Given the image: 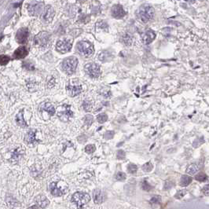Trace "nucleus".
Here are the masks:
<instances>
[{"instance_id":"9d476101","label":"nucleus","mask_w":209,"mask_h":209,"mask_svg":"<svg viewBox=\"0 0 209 209\" xmlns=\"http://www.w3.org/2000/svg\"><path fill=\"white\" fill-rule=\"evenodd\" d=\"M73 44L67 40H59L56 44V50L61 54H66L71 50Z\"/></svg>"},{"instance_id":"f3484780","label":"nucleus","mask_w":209,"mask_h":209,"mask_svg":"<svg viewBox=\"0 0 209 209\" xmlns=\"http://www.w3.org/2000/svg\"><path fill=\"white\" fill-rule=\"evenodd\" d=\"M24 153V149H23L21 146L17 147V149H14L12 152L11 154V160H12L14 162H17L19 161L20 159H21V157H23Z\"/></svg>"},{"instance_id":"20e7f679","label":"nucleus","mask_w":209,"mask_h":209,"mask_svg":"<svg viewBox=\"0 0 209 209\" xmlns=\"http://www.w3.org/2000/svg\"><path fill=\"white\" fill-rule=\"evenodd\" d=\"M78 65V59L75 57H69L65 59L62 62L63 71L68 75H72L76 71Z\"/></svg>"},{"instance_id":"6e6552de","label":"nucleus","mask_w":209,"mask_h":209,"mask_svg":"<svg viewBox=\"0 0 209 209\" xmlns=\"http://www.w3.org/2000/svg\"><path fill=\"white\" fill-rule=\"evenodd\" d=\"M86 73L91 78H98L101 74L100 66L95 63H88L84 67Z\"/></svg>"},{"instance_id":"7c9ffc66","label":"nucleus","mask_w":209,"mask_h":209,"mask_svg":"<svg viewBox=\"0 0 209 209\" xmlns=\"http://www.w3.org/2000/svg\"><path fill=\"white\" fill-rule=\"evenodd\" d=\"M153 168V165L151 162H147L142 166V170L145 172H149V171H152Z\"/></svg>"},{"instance_id":"cd10ccee","label":"nucleus","mask_w":209,"mask_h":209,"mask_svg":"<svg viewBox=\"0 0 209 209\" xmlns=\"http://www.w3.org/2000/svg\"><path fill=\"white\" fill-rule=\"evenodd\" d=\"M96 28L98 30H103V31H108V24L107 23L104 21H98L96 24Z\"/></svg>"},{"instance_id":"7ed1b4c3","label":"nucleus","mask_w":209,"mask_h":209,"mask_svg":"<svg viewBox=\"0 0 209 209\" xmlns=\"http://www.w3.org/2000/svg\"><path fill=\"white\" fill-rule=\"evenodd\" d=\"M78 52L83 57H90L94 52V46L87 41H80L76 46Z\"/></svg>"},{"instance_id":"c756f323","label":"nucleus","mask_w":209,"mask_h":209,"mask_svg":"<svg viewBox=\"0 0 209 209\" xmlns=\"http://www.w3.org/2000/svg\"><path fill=\"white\" fill-rule=\"evenodd\" d=\"M10 61V57L7 55H0V65H5Z\"/></svg>"},{"instance_id":"a878e982","label":"nucleus","mask_w":209,"mask_h":209,"mask_svg":"<svg viewBox=\"0 0 209 209\" xmlns=\"http://www.w3.org/2000/svg\"><path fill=\"white\" fill-rule=\"evenodd\" d=\"M198 168H199L198 166H197L196 164H190V165L188 166V168H186V173L190 175H194V174H196V172L198 171Z\"/></svg>"},{"instance_id":"e433bc0d","label":"nucleus","mask_w":209,"mask_h":209,"mask_svg":"<svg viewBox=\"0 0 209 209\" xmlns=\"http://www.w3.org/2000/svg\"><path fill=\"white\" fill-rule=\"evenodd\" d=\"M23 66H24L26 69H28V70H34L35 69L32 63L29 62V61H25V62L23 63Z\"/></svg>"},{"instance_id":"6ab92c4d","label":"nucleus","mask_w":209,"mask_h":209,"mask_svg":"<svg viewBox=\"0 0 209 209\" xmlns=\"http://www.w3.org/2000/svg\"><path fill=\"white\" fill-rule=\"evenodd\" d=\"M93 197L95 204H101L105 201V198H106L105 194L100 190H95L93 192Z\"/></svg>"},{"instance_id":"473e14b6","label":"nucleus","mask_w":209,"mask_h":209,"mask_svg":"<svg viewBox=\"0 0 209 209\" xmlns=\"http://www.w3.org/2000/svg\"><path fill=\"white\" fill-rule=\"evenodd\" d=\"M204 137H201V138H197V139H195L194 142H193V146H194V148H197V147L200 146L201 144L204 143Z\"/></svg>"},{"instance_id":"0eeeda50","label":"nucleus","mask_w":209,"mask_h":209,"mask_svg":"<svg viewBox=\"0 0 209 209\" xmlns=\"http://www.w3.org/2000/svg\"><path fill=\"white\" fill-rule=\"evenodd\" d=\"M50 190L52 195L61 197L65 194L66 186L64 182H52L50 185Z\"/></svg>"},{"instance_id":"79ce46f5","label":"nucleus","mask_w":209,"mask_h":209,"mask_svg":"<svg viewBox=\"0 0 209 209\" xmlns=\"http://www.w3.org/2000/svg\"><path fill=\"white\" fill-rule=\"evenodd\" d=\"M203 192L205 194L206 196H209V184L208 185H206L203 188Z\"/></svg>"},{"instance_id":"c85d7f7f","label":"nucleus","mask_w":209,"mask_h":209,"mask_svg":"<svg viewBox=\"0 0 209 209\" xmlns=\"http://www.w3.org/2000/svg\"><path fill=\"white\" fill-rule=\"evenodd\" d=\"M108 119V116L106 113H100L99 115H98L97 116V120L98 123H104L105 122H106Z\"/></svg>"},{"instance_id":"f704fd0d","label":"nucleus","mask_w":209,"mask_h":209,"mask_svg":"<svg viewBox=\"0 0 209 209\" xmlns=\"http://www.w3.org/2000/svg\"><path fill=\"white\" fill-rule=\"evenodd\" d=\"M137 170H138V167L134 164H130L127 166V171L128 172L131 173V174H135L136 173Z\"/></svg>"},{"instance_id":"39448f33","label":"nucleus","mask_w":209,"mask_h":209,"mask_svg":"<svg viewBox=\"0 0 209 209\" xmlns=\"http://www.w3.org/2000/svg\"><path fill=\"white\" fill-rule=\"evenodd\" d=\"M90 201V197L86 193L77 192L72 197V201L76 204L78 208H82L85 204Z\"/></svg>"},{"instance_id":"a18cd8bd","label":"nucleus","mask_w":209,"mask_h":209,"mask_svg":"<svg viewBox=\"0 0 209 209\" xmlns=\"http://www.w3.org/2000/svg\"><path fill=\"white\" fill-rule=\"evenodd\" d=\"M28 209H40V208L38 205H33L31 206V207H28Z\"/></svg>"},{"instance_id":"bb28decb","label":"nucleus","mask_w":209,"mask_h":209,"mask_svg":"<svg viewBox=\"0 0 209 209\" xmlns=\"http://www.w3.org/2000/svg\"><path fill=\"white\" fill-rule=\"evenodd\" d=\"M83 108L85 111H86V112H90V111H91L92 108H93V105H92L91 101L86 99V100L83 102Z\"/></svg>"},{"instance_id":"2eb2a0df","label":"nucleus","mask_w":209,"mask_h":209,"mask_svg":"<svg viewBox=\"0 0 209 209\" xmlns=\"http://www.w3.org/2000/svg\"><path fill=\"white\" fill-rule=\"evenodd\" d=\"M24 141H25L26 143L28 144V145H30V146H31V145L33 146V145H35L36 144H37L40 142L39 139H37L36 136V132L33 131V130L29 131L28 133L26 134L25 138H24Z\"/></svg>"},{"instance_id":"c03bdc74","label":"nucleus","mask_w":209,"mask_h":209,"mask_svg":"<svg viewBox=\"0 0 209 209\" xmlns=\"http://www.w3.org/2000/svg\"><path fill=\"white\" fill-rule=\"evenodd\" d=\"M175 196H176L177 198H180V197H182V196H184V192L183 191H179L178 193H177Z\"/></svg>"},{"instance_id":"c9c22d12","label":"nucleus","mask_w":209,"mask_h":209,"mask_svg":"<svg viewBox=\"0 0 209 209\" xmlns=\"http://www.w3.org/2000/svg\"><path fill=\"white\" fill-rule=\"evenodd\" d=\"M196 180L199 182H204L205 180H207V176L204 174V173H199L198 175H196L195 177Z\"/></svg>"},{"instance_id":"393cba45","label":"nucleus","mask_w":209,"mask_h":209,"mask_svg":"<svg viewBox=\"0 0 209 209\" xmlns=\"http://www.w3.org/2000/svg\"><path fill=\"white\" fill-rule=\"evenodd\" d=\"M191 181H192V178L190 176H189V175H182L181 179H180V185L183 187L187 186L190 185Z\"/></svg>"},{"instance_id":"f8f14e48","label":"nucleus","mask_w":209,"mask_h":209,"mask_svg":"<svg viewBox=\"0 0 209 209\" xmlns=\"http://www.w3.org/2000/svg\"><path fill=\"white\" fill-rule=\"evenodd\" d=\"M54 15H55V11H54V8L51 6L48 5L43 10L42 18L45 21H47V22H51L53 19H54Z\"/></svg>"},{"instance_id":"ddd939ff","label":"nucleus","mask_w":209,"mask_h":209,"mask_svg":"<svg viewBox=\"0 0 209 209\" xmlns=\"http://www.w3.org/2000/svg\"><path fill=\"white\" fill-rule=\"evenodd\" d=\"M111 14H112V17L116 19H121L126 15V11L124 10V9L123 8L122 6L117 4V5H114L112 7Z\"/></svg>"},{"instance_id":"4be33fe9","label":"nucleus","mask_w":209,"mask_h":209,"mask_svg":"<svg viewBox=\"0 0 209 209\" xmlns=\"http://www.w3.org/2000/svg\"><path fill=\"white\" fill-rule=\"evenodd\" d=\"M24 109L21 110L19 113L16 116V122H17V125H19L21 127H27V123L25 122L24 119Z\"/></svg>"},{"instance_id":"4c0bfd02","label":"nucleus","mask_w":209,"mask_h":209,"mask_svg":"<svg viewBox=\"0 0 209 209\" xmlns=\"http://www.w3.org/2000/svg\"><path fill=\"white\" fill-rule=\"evenodd\" d=\"M116 178L119 181H123L126 178V175L123 172H118L116 175Z\"/></svg>"},{"instance_id":"aec40b11","label":"nucleus","mask_w":209,"mask_h":209,"mask_svg":"<svg viewBox=\"0 0 209 209\" xmlns=\"http://www.w3.org/2000/svg\"><path fill=\"white\" fill-rule=\"evenodd\" d=\"M120 41L123 45L127 46V47H130L133 43V38H132V36L129 33H123L120 37Z\"/></svg>"},{"instance_id":"dca6fc26","label":"nucleus","mask_w":209,"mask_h":209,"mask_svg":"<svg viewBox=\"0 0 209 209\" xmlns=\"http://www.w3.org/2000/svg\"><path fill=\"white\" fill-rule=\"evenodd\" d=\"M156 38V33L153 30H147L142 35V40L145 44H150Z\"/></svg>"},{"instance_id":"f03ea898","label":"nucleus","mask_w":209,"mask_h":209,"mask_svg":"<svg viewBox=\"0 0 209 209\" xmlns=\"http://www.w3.org/2000/svg\"><path fill=\"white\" fill-rule=\"evenodd\" d=\"M50 34L47 31H41L34 38V43L36 47L45 48L50 45Z\"/></svg>"},{"instance_id":"423d86ee","label":"nucleus","mask_w":209,"mask_h":209,"mask_svg":"<svg viewBox=\"0 0 209 209\" xmlns=\"http://www.w3.org/2000/svg\"><path fill=\"white\" fill-rule=\"evenodd\" d=\"M57 116L63 122H68L73 116V112L70 109V106L63 105L61 106L60 109L57 112Z\"/></svg>"},{"instance_id":"1a4fd4ad","label":"nucleus","mask_w":209,"mask_h":209,"mask_svg":"<svg viewBox=\"0 0 209 209\" xmlns=\"http://www.w3.org/2000/svg\"><path fill=\"white\" fill-rule=\"evenodd\" d=\"M66 90H67L68 94L71 97H75L77 95L80 94L83 90L82 86L77 83H73V82H70L68 83L67 86H66Z\"/></svg>"},{"instance_id":"9b49d317","label":"nucleus","mask_w":209,"mask_h":209,"mask_svg":"<svg viewBox=\"0 0 209 209\" xmlns=\"http://www.w3.org/2000/svg\"><path fill=\"white\" fill-rule=\"evenodd\" d=\"M29 36V31L27 28H21L17 31L16 34V41L18 43H25Z\"/></svg>"},{"instance_id":"72a5a7b5","label":"nucleus","mask_w":209,"mask_h":209,"mask_svg":"<svg viewBox=\"0 0 209 209\" xmlns=\"http://www.w3.org/2000/svg\"><path fill=\"white\" fill-rule=\"evenodd\" d=\"M94 121V117L91 115H86L84 118V123L85 124L87 125V126H90L92 124Z\"/></svg>"},{"instance_id":"37998d69","label":"nucleus","mask_w":209,"mask_h":209,"mask_svg":"<svg viewBox=\"0 0 209 209\" xmlns=\"http://www.w3.org/2000/svg\"><path fill=\"white\" fill-rule=\"evenodd\" d=\"M160 200H161V198H160V197H158V196H156V197H153L152 199H151V203H158L160 201Z\"/></svg>"},{"instance_id":"a211bd4d","label":"nucleus","mask_w":209,"mask_h":209,"mask_svg":"<svg viewBox=\"0 0 209 209\" xmlns=\"http://www.w3.org/2000/svg\"><path fill=\"white\" fill-rule=\"evenodd\" d=\"M28 54V50L24 47H20L14 51V57L16 59H21L24 58Z\"/></svg>"},{"instance_id":"b1692460","label":"nucleus","mask_w":209,"mask_h":209,"mask_svg":"<svg viewBox=\"0 0 209 209\" xmlns=\"http://www.w3.org/2000/svg\"><path fill=\"white\" fill-rule=\"evenodd\" d=\"M43 109L44 111H46V112H47L49 115H50V116H54L56 112L55 108L53 106V105H51V104L50 103L44 104L43 106Z\"/></svg>"},{"instance_id":"ea45409f","label":"nucleus","mask_w":209,"mask_h":209,"mask_svg":"<svg viewBox=\"0 0 209 209\" xmlns=\"http://www.w3.org/2000/svg\"><path fill=\"white\" fill-rule=\"evenodd\" d=\"M125 156H126V154H125V152L123 150H119L117 152V153H116V157L119 160L124 159Z\"/></svg>"},{"instance_id":"58836bf2","label":"nucleus","mask_w":209,"mask_h":209,"mask_svg":"<svg viewBox=\"0 0 209 209\" xmlns=\"http://www.w3.org/2000/svg\"><path fill=\"white\" fill-rule=\"evenodd\" d=\"M142 190H145V191H149V190L152 189V186H151L149 185V184L146 181H144L143 182H142Z\"/></svg>"},{"instance_id":"f257e3e1","label":"nucleus","mask_w":209,"mask_h":209,"mask_svg":"<svg viewBox=\"0 0 209 209\" xmlns=\"http://www.w3.org/2000/svg\"><path fill=\"white\" fill-rule=\"evenodd\" d=\"M154 8L148 4H144L138 7L136 10V17L139 21L146 23L153 19L154 16Z\"/></svg>"},{"instance_id":"4468645a","label":"nucleus","mask_w":209,"mask_h":209,"mask_svg":"<svg viewBox=\"0 0 209 209\" xmlns=\"http://www.w3.org/2000/svg\"><path fill=\"white\" fill-rule=\"evenodd\" d=\"M28 11L31 15H37L42 12L43 8V2H33L28 6Z\"/></svg>"},{"instance_id":"5701e85b","label":"nucleus","mask_w":209,"mask_h":209,"mask_svg":"<svg viewBox=\"0 0 209 209\" xmlns=\"http://www.w3.org/2000/svg\"><path fill=\"white\" fill-rule=\"evenodd\" d=\"M112 58V54L109 51H102L98 55V59L102 61V62H107V61H109Z\"/></svg>"},{"instance_id":"a19ab883","label":"nucleus","mask_w":209,"mask_h":209,"mask_svg":"<svg viewBox=\"0 0 209 209\" xmlns=\"http://www.w3.org/2000/svg\"><path fill=\"white\" fill-rule=\"evenodd\" d=\"M114 136V132H112V131H109V132H106L105 135H104V137L106 139H111V138H113Z\"/></svg>"},{"instance_id":"412c9836","label":"nucleus","mask_w":209,"mask_h":209,"mask_svg":"<svg viewBox=\"0 0 209 209\" xmlns=\"http://www.w3.org/2000/svg\"><path fill=\"white\" fill-rule=\"evenodd\" d=\"M36 202L38 204L39 207H41V208H45V207L48 206L50 201L44 195H40L37 197Z\"/></svg>"},{"instance_id":"2f4dec72","label":"nucleus","mask_w":209,"mask_h":209,"mask_svg":"<svg viewBox=\"0 0 209 209\" xmlns=\"http://www.w3.org/2000/svg\"><path fill=\"white\" fill-rule=\"evenodd\" d=\"M96 150V147H95L94 145H92V144H90V145H87L86 147H85V152L86 153H93L94 151Z\"/></svg>"}]
</instances>
